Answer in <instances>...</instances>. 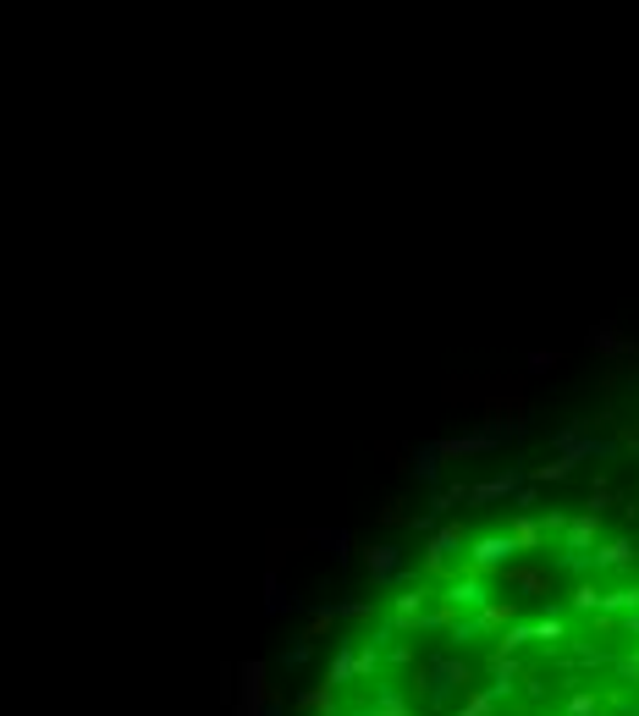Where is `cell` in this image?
<instances>
[{
  "mask_svg": "<svg viewBox=\"0 0 639 716\" xmlns=\"http://www.w3.org/2000/svg\"><path fill=\"white\" fill-rule=\"evenodd\" d=\"M513 540L508 535H479L474 546H469V562H463V573H479V579H485V573H502V567H513Z\"/></svg>",
  "mask_w": 639,
  "mask_h": 716,
  "instance_id": "cell-1",
  "label": "cell"
},
{
  "mask_svg": "<svg viewBox=\"0 0 639 716\" xmlns=\"http://www.w3.org/2000/svg\"><path fill=\"white\" fill-rule=\"evenodd\" d=\"M436 601H441V606H452V612H479V606L490 601V590H485L479 573H463V567H458V573H452V585H447Z\"/></svg>",
  "mask_w": 639,
  "mask_h": 716,
  "instance_id": "cell-2",
  "label": "cell"
},
{
  "mask_svg": "<svg viewBox=\"0 0 639 716\" xmlns=\"http://www.w3.org/2000/svg\"><path fill=\"white\" fill-rule=\"evenodd\" d=\"M502 436H513V424H490V430H479V436H458V441H436V458H479V452H490Z\"/></svg>",
  "mask_w": 639,
  "mask_h": 716,
  "instance_id": "cell-3",
  "label": "cell"
},
{
  "mask_svg": "<svg viewBox=\"0 0 639 716\" xmlns=\"http://www.w3.org/2000/svg\"><path fill=\"white\" fill-rule=\"evenodd\" d=\"M595 540H601V518H595V513L567 518V524H562V551H567V562L590 556V546H595Z\"/></svg>",
  "mask_w": 639,
  "mask_h": 716,
  "instance_id": "cell-4",
  "label": "cell"
},
{
  "mask_svg": "<svg viewBox=\"0 0 639 716\" xmlns=\"http://www.w3.org/2000/svg\"><path fill=\"white\" fill-rule=\"evenodd\" d=\"M458 546H463V524H441L431 540H424V567H431V573H447Z\"/></svg>",
  "mask_w": 639,
  "mask_h": 716,
  "instance_id": "cell-5",
  "label": "cell"
},
{
  "mask_svg": "<svg viewBox=\"0 0 639 716\" xmlns=\"http://www.w3.org/2000/svg\"><path fill=\"white\" fill-rule=\"evenodd\" d=\"M518 474L508 469V474H496V479H479V485H463V501L469 508H485V501H502V496H518Z\"/></svg>",
  "mask_w": 639,
  "mask_h": 716,
  "instance_id": "cell-6",
  "label": "cell"
},
{
  "mask_svg": "<svg viewBox=\"0 0 639 716\" xmlns=\"http://www.w3.org/2000/svg\"><path fill=\"white\" fill-rule=\"evenodd\" d=\"M469 623H474V634H502L518 623V601H485L479 612H469Z\"/></svg>",
  "mask_w": 639,
  "mask_h": 716,
  "instance_id": "cell-7",
  "label": "cell"
},
{
  "mask_svg": "<svg viewBox=\"0 0 639 716\" xmlns=\"http://www.w3.org/2000/svg\"><path fill=\"white\" fill-rule=\"evenodd\" d=\"M364 562H370V579H375V585H392L397 567H402V551H397V546H370Z\"/></svg>",
  "mask_w": 639,
  "mask_h": 716,
  "instance_id": "cell-8",
  "label": "cell"
},
{
  "mask_svg": "<svg viewBox=\"0 0 639 716\" xmlns=\"http://www.w3.org/2000/svg\"><path fill=\"white\" fill-rule=\"evenodd\" d=\"M508 540H513V551H518V556H524V551H540V546H546L540 518H524V513H518V518L508 524Z\"/></svg>",
  "mask_w": 639,
  "mask_h": 716,
  "instance_id": "cell-9",
  "label": "cell"
},
{
  "mask_svg": "<svg viewBox=\"0 0 639 716\" xmlns=\"http://www.w3.org/2000/svg\"><path fill=\"white\" fill-rule=\"evenodd\" d=\"M639 562V551L628 546V540H606V546H595V556H590V567L601 573V567H634Z\"/></svg>",
  "mask_w": 639,
  "mask_h": 716,
  "instance_id": "cell-10",
  "label": "cell"
},
{
  "mask_svg": "<svg viewBox=\"0 0 639 716\" xmlns=\"http://www.w3.org/2000/svg\"><path fill=\"white\" fill-rule=\"evenodd\" d=\"M502 573H508L513 590H546V585H551V573L535 567V562H518V567H502Z\"/></svg>",
  "mask_w": 639,
  "mask_h": 716,
  "instance_id": "cell-11",
  "label": "cell"
},
{
  "mask_svg": "<svg viewBox=\"0 0 639 716\" xmlns=\"http://www.w3.org/2000/svg\"><path fill=\"white\" fill-rule=\"evenodd\" d=\"M364 716H413V711H408V700H402V694H397V689H392V683H381V689H375V700H370V711H364Z\"/></svg>",
  "mask_w": 639,
  "mask_h": 716,
  "instance_id": "cell-12",
  "label": "cell"
},
{
  "mask_svg": "<svg viewBox=\"0 0 639 716\" xmlns=\"http://www.w3.org/2000/svg\"><path fill=\"white\" fill-rule=\"evenodd\" d=\"M529 639H535V634H529V623H513V628H502V634H496V662H502V656H518Z\"/></svg>",
  "mask_w": 639,
  "mask_h": 716,
  "instance_id": "cell-13",
  "label": "cell"
},
{
  "mask_svg": "<svg viewBox=\"0 0 639 716\" xmlns=\"http://www.w3.org/2000/svg\"><path fill=\"white\" fill-rule=\"evenodd\" d=\"M567 716H606V705L590 689H567Z\"/></svg>",
  "mask_w": 639,
  "mask_h": 716,
  "instance_id": "cell-14",
  "label": "cell"
},
{
  "mask_svg": "<svg viewBox=\"0 0 639 716\" xmlns=\"http://www.w3.org/2000/svg\"><path fill=\"white\" fill-rule=\"evenodd\" d=\"M458 716H496L490 689H469V694H463V705H458Z\"/></svg>",
  "mask_w": 639,
  "mask_h": 716,
  "instance_id": "cell-15",
  "label": "cell"
},
{
  "mask_svg": "<svg viewBox=\"0 0 639 716\" xmlns=\"http://www.w3.org/2000/svg\"><path fill=\"white\" fill-rule=\"evenodd\" d=\"M529 634H535V639H546V644H557V639H567V623H562V617L551 612V617H540V623H529Z\"/></svg>",
  "mask_w": 639,
  "mask_h": 716,
  "instance_id": "cell-16",
  "label": "cell"
},
{
  "mask_svg": "<svg viewBox=\"0 0 639 716\" xmlns=\"http://www.w3.org/2000/svg\"><path fill=\"white\" fill-rule=\"evenodd\" d=\"M590 347H601V353H623L628 342H623V336H617L612 325H601V331H590Z\"/></svg>",
  "mask_w": 639,
  "mask_h": 716,
  "instance_id": "cell-17",
  "label": "cell"
},
{
  "mask_svg": "<svg viewBox=\"0 0 639 716\" xmlns=\"http://www.w3.org/2000/svg\"><path fill=\"white\" fill-rule=\"evenodd\" d=\"M436 474H441V458H436V447H424V452H419V479L436 485Z\"/></svg>",
  "mask_w": 639,
  "mask_h": 716,
  "instance_id": "cell-18",
  "label": "cell"
},
{
  "mask_svg": "<svg viewBox=\"0 0 639 716\" xmlns=\"http://www.w3.org/2000/svg\"><path fill=\"white\" fill-rule=\"evenodd\" d=\"M612 667H617V678H623V683H639V651H628V656H617Z\"/></svg>",
  "mask_w": 639,
  "mask_h": 716,
  "instance_id": "cell-19",
  "label": "cell"
},
{
  "mask_svg": "<svg viewBox=\"0 0 639 716\" xmlns=\"http://www.w3.org/2000/svg\"><path fill=\"white\" fill-rule=\"evenodd\" d=\"M595 595H601L595 585H579V590H574V612H595Z\"/></svg>",
  "mask_w": 639,
  "mask_h": 716,
  "instance_id": "cell-20",
  "label": "cell"
},
{
  "mask_svg": "<svg viewBox=\"0 0 639 716\" xmlns=\"http://www.w3.org/2000/svg\"><path fill=\"white\" fill-rule=\"evenodd\" d=\"M551 364H557V353H529V370H535V375L551 370Z\"/></svg>",
  "mask_w": 639,
  "mask_h": 716,
  "instance_id": "cell-21",
  "label": "cell"
},
{
  "mask_svg": "<svg viewBox=\"0 0 639 716\" xmlns=\"http://www.w3.org/2000/svg\"><path fill=\"white\" fill-rule=\"evenodd\" d=\"M617 634H634V639H639V612H628V617H617Z\"/></svg>",
  "mask_w": 639,
  "mask_h": 716,
  "instance_id": "cell-22",
  "label": "cell"
},
{
  "mask_svg": "<svg viewBox=\"0 0 639 716\" xmlns=\"http://www.w3.org/2000/svg\"><path fill=\"white\" fill-rule=\"evenodd\" d=\"M634 501H639V496H634Z\"/></svg>",
  "mask_w": 639,
  "mask_h": 716,
  "instance_id": "cell-23",
  "label": "cell"
}]
</instances>
